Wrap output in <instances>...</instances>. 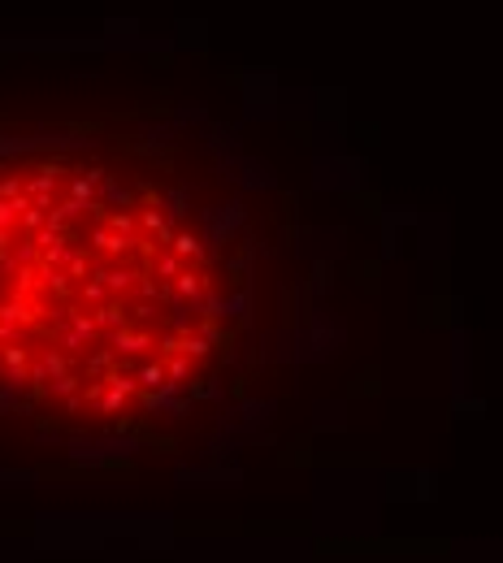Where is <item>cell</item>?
Listing matches in <instances>:
<instances>
[{"label": "cell", "mask_w": 503, "mask_h": 563, "mask_svg": "<svg viewBox=\"0 0 503 563\" xmlns=\"http://www.w3.org/2000/svg\"><path fill=\"white\" fill-rule=\"evenodd\" d=\"M235 191L139 139L0 143V416L109 446L200 416L252 338Z\"/></svg>", "instance_id": "cell-1"}]
</instances>
